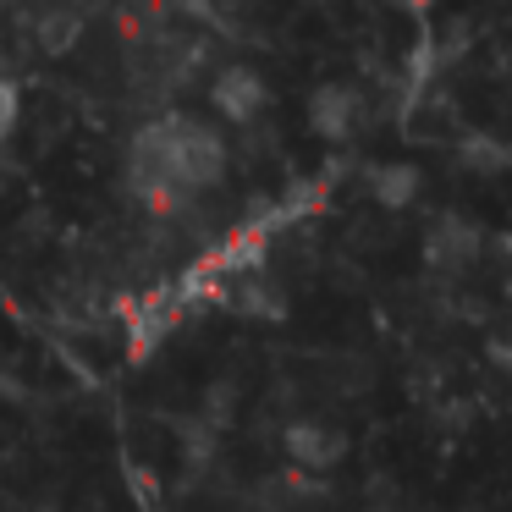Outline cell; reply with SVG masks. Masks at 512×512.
Instances as JSON below:
<instances>
[{
  "label": "cell",
  "instance_id": "2",
  "mask_svg": "<svg viewBox=\"0 0 512 512\" xmlns=\"http://www.w3.org/2000/svg\"><path fill=\"white\" fill-rule=\"evenodd\" d=\"M281 452H287V468L320 479V474H331V468L342 463L347 435L336 430L331 419H320V413H292V419L281 424Z\"/></svg>",
  "mask_w": 512,
  "mask_h": 512
},
{
  "label": "cell",
  "instance_id": "5",
  "mask_svg": "<svg viewBox=\"0 0 512 512\" xmlns=\"http://www.w3.org/2000/svg\"><path fill=\"white\" fill-rule=\"evenodd\" d=\"M479 232L463 221V215H441V221L430 226V237H424V259H430L441 276H463L468 265L479 259Z\"/></svg>",
  "mask_w": 512,
  "mask_h": 512
},
{
  "label": "cell",
  "instance_id": "6",
  "mask_svg": "<svg viewBox=\"0 0 512 512\" xmlns=\"http://www.w3.org/2000/svg\"><path fill=\"white\" fill-rule=\"evenodd\" d=\"M369 199H375L380 210H408V204L419 199V171L402 166V160L375 166V171H369Z\"/></svg>",
  "mask_w": 512,
  "mask_h": 512
},
{
  "label": "cell",
  "instance_id": "7",
  "mask_svg": "<svg viewBox=\"0 0 512 512\" xmlns=\"http://www.w3.org/2000/svg\"><path fill=\"white\" fill-rule=\"evenodd\" d=\"M17 111H23V94H17L12 78H0V149H6V138L17 133Z\"/></svg>",
  "mask_w": 512,
  "mask_h": 512
},
{
  "label": "cell",
  "instance_id": "3",
  "mask_svg": "<svg viewBox=\"0 0 512 512\" xmlns=\"http://www.w3.org/2000/svg\"><path fill=\"white\" fill-rule=\"evenodd\" d=\"M265 105H270V89L254 67H221L210 78V111L221 116V122L248 127V122L265 116Z\"/></svg>",
  "mask_w": 512,
  "mask_h": 512
},
{
  "label": "cell",
  "instance_id": "8",
  "mask_svg": "<svg viewBox=\"0 0 512 512\" xmlns=\"http://www.w3.org/2000/svg\"><path fill=\"white\" fill-rule=\"evenodd\" d=\"M408 6H413V12H424V6H430V0H408Z\"/></svg>",
  "mask_w": 512,
  "mask_h": 512
},
{
  "label": "cell",
  "instance_id": "4",
  "mask_svg": "<svg viewBox=\"0 0 512 512\" xmlns=\"http://www.w3.org/2000/svg\"><path fill=\"white\" fill-rule=\"evenodd\" d=\"M358 122H364V100H358L353 83H320V89L309 94V127L320 138L347 144V138L358 133Z\"/></svg>",
  "mask_w": 512,
  "mask_h": 512
},
{
  "label": "cell",
  "instance_id": "1",
  "mask_svg": "<svg viewBox=\"0 0 512 512\" xmlns=\"http://www.w3.org/2000/svg\"><path fill=\"white\" fill-rule=\"evenodd\" d=\"M226 177V138L188 111L144 122L127 144V193L144 215L177 221Z\"/></svg>",
  "mask_w": 512,
  "mask_h": 512
}]
</instances>
